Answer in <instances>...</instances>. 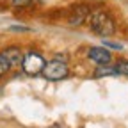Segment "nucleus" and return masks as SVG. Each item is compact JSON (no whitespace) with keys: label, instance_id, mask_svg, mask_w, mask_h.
I'll use <instances>...</instances> for the list:
<instances>
[{"label":"nucleus","instance_id":"nucleus-5","mask_svg":"<svg viewBox=\"0 0 128 128\" xmlns=\"http://www.w3.org/2000/svg\"><path fill=\"white\" fill-rule=\"evenodd\" d=\"M2 54L6 55V59L9 60V64H11L12 68H18L20 64H22V59H23L22 48H18V46H9V48H4Z\"/></svg>","mask_w":128,"mask_h":128},{"label":"nucleus","instance_id":"nucleus-10","mask_svg":"<svg viewBox=\"0 0 128 128\" xmlns=\"http://www.w3.org/2000/svg\"><path fill=\"white\" fill-rule=\"evenodd\" d=\"M103 46L105 48H114V50H121L123 48L121 43H112V41H107V39H103Z\"/></svg>","mask_w":128,"mask_h":128},{"label":"nucleus","instance_id":"nucleus-8","mask_svg":"<svg viewBox=\"0 0 128 128\" xmlns=\"http://www.w3.org/2000/svg\"><path fill=\"white\" fill-rule=\"evenodd\" d=\"M11 70H12V66L9 64V60L6 59V55L0 52V78H2L4 75H7Z\"/></svg>","mask_w":128,"mask_h":128},{"label":"nucleus","instance_id":"nucleus-1","mask_svg":"<svg viewBox=\"0 0 128 128\" xmlns=\"http://www.w3.org/2000/svg\"><path fill=\"white\" fill-rule=\"evenodd\" d=\"M91 27V30L94 34H98L102 38H107V36H112L116 32V23H114V18L105 12V11H94V12H89L87 20H86Z\"/></svg>","mask_w":128,"mask_h":128},{"label":"nucleus","instance_id":"nucleus-7","mask_svg":"<svg viewBox=\"0 0 128 128\" xmlns=\"http://www.w3.org/2000/svg\"><path fill=\"white\" fill-rule=\"evenodd\" d=\"M118 75L114 66H108V64H100L98 70L94 71V78H103V76H114Z\"/></svg>","mask_w":128,"mask_h":128},{"label":"nucleus","instance_id":"nucleus-9","mask_svg":"<svg viewBox=\"0 0 128 128\" xmlns=\"http://www.w3.org/2000/svg\"><path fill=\"white\" fill-rule=\"evenodd\" d=\"M114 70H116L118 75H124V76H128V60H126V59L118 60V62L114 64Z\"/></svg>","mask_w":128,"mask_h":128},{"label":"nucleus","instance_id":"nucleus-4","mask_svg":"<svg viewBox=\"0 0 128 128\" xmlns=\"http://www.w3.org/2000/svg\"><path fill=\"white\" fill-rule=\"evenodd\" d=\"M87 57L96 62L100 66V64H108L112 60V54L110 50H107L105 46H91L89 50H87Z\"/></svg>","mask_w":128,"mask_h":128},{"label":"nucleus","instance_id":"nucleus-11","mask_svg":"<svg viewBox=\"0 0 128 128\" xmlns=\"http://www.w3.org/2000/svg\"><path fill=\"white\" fill-rule=\"evenodd\" d=\"M12 2V6H16V7H23V6H28L32 0H11Z\"/></svg>","mask_w":128,"mask_h":128},{"label":"nucleus","instance_id":"nucleus-3","mask_svg":"<svg viewBox=\"0 0 128 128\" xmlns=\"http://www.w3.org/2000/svg\"><path fill=\"white\" fill-rule=\"evenodd\" d=\"M44 59H43V55L41 54H38V52H27L25 55H23V59H22V70H23V73H27V75H30V76H36V75H41V70H43V66H44Z\"/></svg>","mask_w":128,"mask_h":128},{"label":"nucleus","instance_id":"nucleus-12","mask_svg":"<svg viewBox=\"0 0 128 128\" xmlns=\"http://www.w3.org/2000/svg\"><path fill=\"white\" fill-rule=\"evenodd\" d=\"M11 30H20V32H23V30H28V28H25V27H11Z\"/></svg>","mask_w":128,"mask_h":128},{"label":"nucleus","instance_id":"nucleus-2","mask_svg":"<svg viewBox=\"0 0 128 128\" xmlns=\"http://www.w3.org/2000/svg\"><path fill=\"white\" fill-rule=\"evenodd\" d=\"M41 75L43 78L46 80H52V82H57V80H62L70 75V70H68V64L64 60H59V59H54V60H48L44 62V66L41 70Z\"/></svg>","mask_w":128,"mask_h":128},{"label":"nucleus","instance_id":"nucleus-6","mask_svg":"<svg viewBox=\"0 0 128 128\" xmlns=\"http://www.w3.org/2000/svg\"><path fill=\"white\" fill-rule=\"evenodd\" d=\"M89 16V9L86 6H75L71 9V14H70V23L71 25H82Z\"/></svg>","mask_w":128,"mask_h":128}]
</instances>
